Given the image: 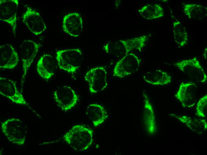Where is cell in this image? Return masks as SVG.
<instances>
[{"label":"cell","instance_id":"1","mask_svg":"<svg viewBox=\"0 0 207 155\" xmlns=\"http://www.w3.org/2000/svg\"><path fill=\"white\" fill-rule=\"evenodd\" d=\"M92 130L83 125H74L63 137L64 140L74 150L83 151L88 149L93 140Z\"/></svg>","mask_w":207,"mask_h":155},{"label":"cell","instance_id":"2","mask_svg":"<svg viewBox=\"0 0 207 155\" xmlns=\"http://www.w3.org/2000/svg\"><path fill=\"white\" fill-rule=\"evenodd\" d=\"M148 38V35H143L127 39L109 42L104 45L103 49L110 54L125 55L133 50L141 51Z\"/></svg>","mask_w":207,"mask_h":155},{"label":"cell","instance_id":"3","mask_svg":"<svg viewBox=\"0 0 207 155\" xmlns=\"http://www.w3.org/2000/svg\"><path fill=\"white\" fill-rule=\"evenodd\" d=\"M56 58L60 69L73 74L76 72L81 66L82 52L78 48L60 50L56 52Z\"/></svg>","mask_w":207,"mask_h":155},{"label":"cell","instance_id":"4","mask_svg":"<svg viewBox=\"0 0 207 155\" xmlns=\"http://www.w3.org/2000/svg\"><path fill=\"white\" fill-rule=\"evenodd\" d=\"M1 128L10 142L20 146L24 145L27 129L21 120L16 118L8 119L1 123Z\"/></svg>","mask_w":207,"mask_h":155},{"label":"cell","instance_id":"5","mask_svg":"<svg viewBox=\"0 0 207 155\" xmlns=\"http://www.w3.org/2000/svg\"><path fill=\"white\" fill-rule=\"evenodd\" d=\"M108 74L104 67L98 66L91 69L84 77L88 84L90 92L96 94L104 90L108 86Z\"/></svg>","mask_w":207,"mask_h":155},{"label":"cell","instance_id":"6","mask_svg":"<svg viewBox=\"0 0 207 155\" xmlns=\"http://www.w3.org/2000/svg\"><path fill=\"white\" fill-rule=\"evenodd\" d=\"M173 65L195 82L203 83L207 80V75L196 57L178 61Z\"/></svg>","mask_w":207,"mask_h":155},{"label":"cell","instance_id":"7","mask_svg":"<svg viewBox=\"0 0 207 155\" xmlns=\"http://www.w3.org/2000/svg\"><path fill=\"white\" fill-rule=\"evenodd\" d=\"M53 96L58 106L65 111L75 107L79 100L76 92L68 86L58 87L53 92Z\"/></svg>","mask_w":207,"mask_h":155},{"label":"cell","instance_id":"8","mask_svg":"<svg viewBox=\"0 0 207 155\" xmlns=\"http://www.w3.org/2000/svg\"><path fill=\"white\" fill-rule=\"evenodd\" d=\"M140 62L136 55L129 53L116 63L113 69V75L121 78L131 75L138 70Z\"/></svg>","mask_w":207,"mask_h":155},{"label":"cell","instance_id":"9","mask_svg":"<svg viewBox=\"0 0 207 155\" xmlns=\"http://www.w3.org/2000/svg\"><path fill=\"white\" fill-rule=\"evenodd\" d=\"M40 44L34 41L26 40L20 47L21 58L23 65V73L21 84H23L28 70L35 58L39 48Z\"/></svg>","mask_w":207,"mask_h":155},{"label":"cell","instance_id":"10","mask_svg":"<svg viewBox=\"0 0 207 155\" xmlns=\"http://www.w3.org/2000/svg\"><path fill=\"white\" fill-rule=\"evenodd\" d=\"M18 6V0L0 1V20L10 25L14 35H15L17 32Z\"/></svg>","mask_w":207,"mask_h":155},{"label":"cell","instance_id":"11","mask_svg":"<svg viewBox=\"0 0 207 155\" xmlns=\"http://www.w3.org/2000/svg\"><path fill=\"white\" fill-rule=\"evenodd\" d=\"M0 93L12 102L27 106L31 109L29 104L17 89L15 81L0 77Z\"/></svg>","mask_w":207,"mask_h":155},{"label":"cell","instance_id":"12","mask_svg":"<svg viewBox=\"0 0 207 155\" xmlns=\"http://www.w3.org/2000/svg\"><path fill=\"white\" fill-rule=\"evenodd\" d=\"M198 87L191 82L182 83L175 97L181 103L182 106L189 108L194 106L197 100Z\"/></svg>","mask_w":207,"mask_h":155},{"label":"cell","instance_id":"13","mask_svg":"<svg viewBox=\"0 0 207 155\" xmlns=\"http://www.w3.org/2000/svg\"><path fill=\"white\" fill-rule=\"evenodd\" d=\"M22 21L35 35H40L47 30L46 25L39 13L28 6L23 14Z\"/></svg>","mask_w":207,"mask_h":155},{"label":"cell","instance_id":"14","mask_svg":"<svg viewBox=\"0 0 207 155\" xmlns=\"http://www.w3.org/2000/svg\"><path fill=\"white\" fill-rule=\"evenodd\" d=\"M62 28L65 33L74 37H78L83 28V22L81 15L77 12H71L64 16Z\"/></svg>","mask_w":207,"mask_h":155},{"label":"cell","instance_id":"15","mask_svg":"<svg viewBox=\"0 0 207 155\" xmlns=\"http://www.w3.org/2000/svg\"><path fill=\"white\" fill-rule=\"evenodd\" d=\"M19 58L13 46L6 44L0 46V69H12L17 65Z\"/></svg>","mask_w":207,"mask_h":155},{"label":"cell","instance_id":"16","mask_svg":"<svg viewBox=\"0 0 207 155\" xmlns=\"http://www.w3.org/2000/svg\"><path fill=\"white\" fill-rule=\"evenodd\" d=\"M37 70L39 75L43 79L48 80L54 75L56 63L53 57L49 54H44L37 62Z\"/></svg>","mask_w":207,"mask_h":155},{"label":"cell","instance_id":"17","mask_svg":"<svg viewBox=\"0 0 207 155\" xmlns=\"http://www.w3.org/2000/svg\"><path fill=\"white\" fill-rule=\"evenodd\" d=\"M86 114L95 127L103 123L108 117L104 107L96 103H91L87 106Z\"/></svg>","mask_w":207,"mask_h":155},{"label":"cell","instance_id":"18","mask_svg":"<svg viewBox=\"0 0 207 155\" xmlns=\"http://www.w3.org/2000/svg\"><path fill=\"white\" fill-rule=\"evenodd\" d=\"M143 97L144 125L148 132L150 134H153L156 130L153 109L147 94L144 92Z\"/></svg>","mask_w":207,"mask_h":155},{"label":"cell","instance_id":"19","mask_svg":"<svg viewBox=\"0 0 207 155\" xmlns=\"http://www.w3.org/2000/svg\"><path fill=\"white\" fill-rule=\"evenodd\" d=\"M143 80L150 84L156 86H163L170 83L172 78L166 72L155 70L145 73L143 77Z\"/></svg>","mask_w":207,"mask_h":155},{"label":"cell","instance_id":"20","mask_svg":"<svg viewBox=\"0 0 207 155\" xmlns=\"http://www.w3.org/2000/svg\"><path fill=\"white\" fill-rule=\"evenodd\" d=\"M171 114L192 131L197 134H201L207 129V123L204 119L195 118L186 115Z\"/></svg>","mask_w":207,"mask_h":155},{"label":"cell","instance_id":"21","mask_svg":"<svg viewBox=\"0 0 207 155\" xmlns=\"http://www.w3.org/2000/svg\"><path fill=\"white\" fill-rule=\"evenodd\" d=\"M183 12L189 19L201 20L207 15V8L206 6L187 3L184 4Z\"/></svg>","mask_w":207,"mask_h":155},{"label":"cell","instance_id":"22","mask_svg":"<svg viewBox=\"0 0 207 155\" xmlns=\"http://www.w3.org/2000/svg\"><path fill=\"white\" fill-rule=\"evenodd\" d=\"M174 41L178 47H182L188 42V36L186 29L180 20L176 19L173 22Z\"/></svg>","mask_w":207,"mask_h":155},{"label":"cell","instance_id":"23","mask_svg":"<svg viewBox=\"0 0 207 155\" xmlns=\"http://www.w3.org/2000/svg\"><path fill=\"white\" fill-rule=\"evenodd\" d=\"M138 12L143 18L148 20L158 18L164 15L163 8L156 4L145 5L139 10Z\"/></svg>","mask_w":207,"mask_h":155},{"label":"cell","instance_id":"24","mask_svg":"<svg viewBox=\"0 0 207 155\" xmlns=\"http://www.w3.org/2000/svg\"><path fill=\"white\" fill-rule=\"evenodd\" d=\"M196 115L202 117H206L207 113V95L202 97L197 103L196 107Z\"/></svg>","mask_w":207,"mask_h":155},{"label":"cell","instance_id":"25","mask_svg":"<svg viewBox=\"0 0 207 155\" xmlns=\"http://www.w3.org/2000/svg\"><path fill=\"white\" fill-rule=\"evenodd\" d=\"M207 47H206L203 52V57L205 59H207Z\"/></svg>","mask_w":207,"mask_h":155}]
</instances>
